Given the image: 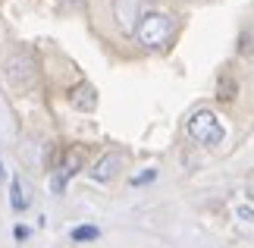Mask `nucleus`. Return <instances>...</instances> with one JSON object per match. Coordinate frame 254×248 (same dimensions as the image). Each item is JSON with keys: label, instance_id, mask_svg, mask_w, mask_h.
<instances>
[{"label": "nucleus", "instance_id": "423d86ee", "mask_svg": "<svg viewBox=\"0 0 254 248\" xmlns=\"http://www.w3.org/2000/svg\"><path fill=\"white\" fill-rule=\"evenodd\" d=\"M94 104H97V97H94L91 85H79L72 91V107H75V110H94Z\"/></svg>", "mask_w": 254, "mask_h": 248}, {"label": "nucleus", "instance_id": "39448f33", "mask_svg": "<svg viewBox=\"0 0 254 248\" xmlns=\"http://www.w3.org/2000/svg\"><path fill=\"white\" fill-rule=\"evenodd\" d=\"M6 73H9V79H16V82H28V79L35 76V66L28 63V57H13V60L6 63Z\"/></svg>", "mask_w": 254, "mask_h": 248}, {"label": "nucleus", "instance_id": "6e6552de", "mask_svg": "<svg viewBox=\"0 0 254 248\" xmlns=\"http://www.w3.org/2000/svg\"><path fill=\"white\" fill-rule=\"evenodd\" d=\"M69 236H72V242H94V239H101V230L97 226H75Z\"/></svg>", "mask_w": 254, "mask_h": 248}, {"label": "nucleus", "instance_id": "7ed1b4c3", "mask_svg": "<svg viewBox=\"0 0 254 248\" xmlns=\"http://www.w3.org/2000/svg\"><path fill=\"white\" fill-rule=\"evenodd\" d=\"M120 164H123V157L120 154H104L101 161H97V166L91 170V176L97 182H107L110 176H116V170H120Z\"/></svg>", "mask_w": 254, "mask_h": 248}, {"label": "nucleus", "instance_id": "1a4fd4ad", "mask_svg": "<svg viewBox=\"0 0 254 248\" xmlns=\"http://www.w3.org/2000/svg\"><path fill=\"white\" fill-rule=\"evenodd\" d=\"M232 97H236V85H232V79L229 76H223L220 79V101H232Z\"/></svg>", "mask_w": 254, "mask_h": 248}, {"label": "nucleus", "instance_id": "9d476101", "mask_svg": "<svg viewBox=\"0 0 254 248\" xmlns=\"http://www.w3.org/2000/svg\"><path fill=\"white\" fill-rule=\"evenodd\" d=\"M154 176H157V173H154V170H144L141 176H135V179H132V185H148V182L154 179Z\"/></svg>", "mask_w": 254, "mask_h": 248}, {"label": "nucleus", "instance_id": "f8f14e48", "mask_svg": "<svg viewBox=\"0 0 254 248\" xmlns=\"http://www.w3.org/2000/svg\"><path fill=\"white\" fill-rule=\"evenodd\" d=\"M0 176H3V164H0Z\"/></svg>", "mask_w": 254, "mask_h": 248}, {"label": "nucleus", "instance_id": "f257e3e1", "mask_svg": "<svg viewBox=\"0 0 254 248\" xmlns=\"http://www.w3.org/2000/svg\"><path fill=\"white\" fill-rule=\"evenodd\" d=\"M170 35H173V19L167 13H148L138 22V28H135V38L144 47H160Z\"/></svg>", "mask_w": 254, "mask_h": 248}, {"label": "nucleus", "instance_id": "20e7f679", "mask_svg": "<svg viewBox=\"0 0 254 248\" xmlns=\"http://www.w3.org/2000/svg\"><path fill=\"white\" fill-rule=\"evenodd\" d=\"M79 173V154H69V161L63 164V170L60 173H54V179H51V188L54 192H63L66 182H69V176Z\"/></svg>", "mask_w": 254, "mask_h": 248}, {"label": "nucleus", "instance_id": "f03ea898", "mask_svg": "<svg viewBox=\"0 0 254 248\" xmlns=\"http://www.w3.org/2000/svg\"><path fill=\"white\" fill-rule=\"evenodd\" d=\"M189 135L194 138V142H201V145H220L223 142V135H226V129L220 126L217 120V113H210V110H198L189 120Z\"/></svg>", "mask_w": 254, "mask_h": 248}, {"label": "nucleus", "instance_id": "0eeeda50", "mask_svg": "<svg viewBox=\"0 0 254 248\" xmlns=\"http://www.w3.org/2000/svg\"><path fill=\"white\" fill-rule=\"evenodd\" d=\"M9 204H13L16 214H22L28 207V198L22 192V179H19V176H13V182H9Z\"/></svg>", "mask_w": 254, "mask_h": 248}, {"label": "nucleus", "instance_id": "9b49d317", "mask_svg": "<svg viewBox=\"0 0 254 248\" xmlns=\"http://www.w3.org/2000/svg\"><path fill=\"white\" fill-rule=\"evenodd\" d=\"M239 217H242V220H251V217H254V211H251L248 204H242V207H239Z\"/></svg>", "mask_w": 254, "mask_h": 248}]
</instances>
